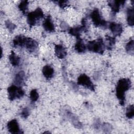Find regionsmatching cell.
Masks as SVG:
<instances>
[{
    "label": "cell",
    "mask_w": 134,
    "mask_h": 134,
    "mask_svg": "<svg viewBox=\"0 0 134 134\" xmlns=\"http://www.w3.org/2000/svg\"><path fill=\"white\" fill-rule=\"evenodd\" d=\"M57 3L60 7L63 8H65L68 5V1H57Z\"/></svg>",
    "instance_id": "28"
},
{
    "label": "cell",
    "mask_w": 134,
    "mask_h": 134,
    "mask_svg": "<svg viewBox=\"0 0 134 134\" xmlns=\"http://www.w3.org/2000/svg\"><path fill=\"white\" fill-rule=\"evenodd\" d=\"M125 3V1H109L108 5L111 9L112 13L115 15L119 11L120 7L124 5Z\"/></svg>",
    "instance_id": "10"
},
{
    "label": "cell",
    "mask_w": 134,
    "mask_h": 134,
    "mask_svg": "<svg viewBox=\"0 0 134 134\" xmlns=\"http://www.w3.org/2000/svg\"><path fill=\"white\" fill-rule=\"evenodd\" d=\"M126 116L129 118L131 119L134 116V106L133 105H129L126 109Z\"/></svg>",
    "instance_id": "24"
},
{
    "label": "cell",
    "mask_w": 134,
    "mask_h": 134,
    "mask_svg": "<svg viewBox=\"0 0 134 134\" xmlns=\"http://www.w3.org/2000/svg\"><path fill=\"white\" fill-rule=\"evenodd\" d=\"M7 128L9 132L13 134H20L23 132L21 130L17 120L15 119H12L8 122Z\"/></svg>",
    "instance_id": "7"
},
{
    "label": "cell",
    "mask_w": 134,
    "mask_h": 134,
    "mask_svg": "<svg viewBox=\"0 0 134 134\" xmlns=\"http://www.w3.org/2000/svg\"><path fill=\"white\" fill-rule=\"evenodd\" d=\"M75 50L78 53H84L86 50V45L84 43L81 38L78 39L74 46Z\"/></svg>",
    "instance_id": "17"
},
{
    "label": "cell",
    "mask_w": 134,
    "mask_h": 134,
    "mask_svg": "<svg viewBox=\"0 0 134 134\" xmlns=\"http://www.w3.org/2000/svg\"><path fill=\"white\" fill-rule=\"evenodd\" d=\"M105 43L102 38H98L96 40L89 41L86 44V49L89 51L99 53L103 54L105 49Z\"/></svg>",
    "instance_id": "2"
},
{
    "label": "cell",
    "mask_w": 134,
    "mask_h": 134,
    "mask_svg": "<svg viewBox=\"0 0 134 134\" xmlns=\"http://www.w3.org/2000/svg\"><path fill=\"white\" fill-rule=\"evenodd\" d=\"M8 58L10 64L13 66H18L19 65L20 59L18 55L16 54V53L14 51H11Z\"/></svg>",
    "instance_id": "18"
},
{
    "label": "cell",
    "mask_w": 134,
    "mask_h": 134,
    "mask_svg": "<svg viewBox=\"0 0 134 134\" xmlns=\"http://www.w3.org/2000/svg\"><path fill=\"white\" fill-rule=\"evenodd\" d=\"M28 1H22L18 5L19 9L24 14H26L28 9Z\"/></svg>",
    "instance_id": "21"
},
{
    "label": "cell",
    "mask_w": 134,
    "mask_h": 134,
    "mask_svg": "<svg viewBox=\"0 0 134 134\" xmlns=\"http://www.w3.org/2000/svg\"><path fill=\"white\" fill-rule=\"evenodd\" d=\"M108 27L114 35V37L120 36L123 30L122 25L115 22L110 23L108 25Z\"/></svg>",
    "instance_id": "9"
},
{
    "label": "cell",
    "mask_w": 134,
    "mask_h": 134,
    "mask_svg": "<svg viewBox=\"0 0 134 134\" xmlns=\"http://www.w3.org/2000/svg\"><path fill=\"white\" fill-rule=\"evenodd\" d=\"M39 93L36 89H33L32 90L29 94V97L32 103L36 102L39 98Z\"/></svg>",
    "instance_id": "23"
},
{
    "label": "cell",
    "mask_w": 134,
    "mask_h": 134,
    "mask_svg": "<svg viewBox=\"0 0 134 134\" xmlns=\"http://www.w3.org/2000/svg\"><path fill=\"white\" fill-rule=\"evenodd\" d=\"M102 127L103 131L105 132H110L113 129L111 125L108 123H104L102 125Z\"/></svg>",
    "instance_id": "27"
},
{
    "label": "cell",
    "mask_w": 134,
    "mask_h": 134,
    "mask_svg": "<svg viewBox=\"0 0 134 134\" xmlns=\"http://www.w3.org/2000/svg\"><path fill=\"white\" fill-rule=\"evenodd\" d=\"M30 115V110L28 107L23 108L20 113V116L23 118H27Z\"/></svg>",
    "instance_id": "26"
},
{
    "label": "cell",
    "mask_w": 134,
    "mask_h": 134,
    "mask_svg": "<svg viewBox=\"0 0 134 134\" xmlns=\"http://www.w3.org/2000/svg\"><path fill=\"white\" fill-rule=\"evenodd\" d=\"M126 50L127 53L133 55L134 53V42L133 40H130L126 45Z\"/></svg>",
    "instance_id": "22"
},
{
    "label": "cell",
    "mask_w": 134,
    "mask_h": 134,
    "mask_svg": "<svg viewBox=\"0 0 134 134\" xmlns=\"http://www.w3.org/2000/svg\"><path fill=\"white\" fill-rule=\"evenodd\" d=\"M54 52L55 55L60 59L64 58L67 55L66 50L62 44H56L55 46Z\"/></svg>",
    "instance_id": "11"
},
{
    "label": "cell",
    "mask_w": 134,
    "mask_h": 134,
    "mask_svg": "<svg viewBox=\"0 0 134 134\" xmlns=\"http://www.w3.org/2000/svg\"><path fill=\"white\" fill-rule=\"evenodd\" d=\"M60 27L63 30H69L70 27H69L68 25L64 21H62L60 24Z\"/></svg>",
    "instance_id": "29"
},
{
    "label": "cell",
    "mask_w": 134,
    "mask_h": 134,
    "mask_svg": "<svg viewBox=\"0 0 134 134\" xmlns=\"http://www.w3.org/2000/svg\"><path fill=\"white\" fill-rule=\"evenodd\" d=\"M8 98L10 100H14L23 97L25 95V91L21 87L13 84L9 86L7 90Z\"/></svg>",
    "instance_id": "5"
},
{
    "label": "cell",
    "mask_w": 134,
    "mask_h": 134,
    "mask_svg": "<svg viewBox=\"0 0 134 134\" xmlns=\"http://www.w3.org/2000/svg\"><path fill=\"white\" fill-rule=\"evenodd\" d=\"M44 17L42 10L40 8H37L34 11L29 13L27 16V22L28 25L32 27L36 25L37 21Z\"/></svg>",
    "instance_id": "4"
},
{
    "label": "cell",
    "mask_w": 134,
    "mask_h": 134,
    "mask_svg": "<svg viewBox=\"0 0 134 134\" xmlns=\"http://www.w3.org/2000/svg\"><path fill=\"white\" fill-rule=\"evenodd\" d=\"M42 73L43 75L46 79L49 80L53 76L54 71L53 68L51 66L49 65H46L43 67L42 70Z\"/></svg>",
    "instance_id": "14"
},
{
    "label": "cell",
    "mask_w": 134,
    "mask_h": 134,
    "mask_svg": "<svg viewBox=\"0 0 134 134\" xmlns=\"http://www.w3.org/2000/svg\"><path fill=\"white\" fill-rule=\"evenodd\" d=\"M82 31H85L83 27L82 26H81L70 28L68 30V32L70 35L76 37V39H78L81 38L80 35Z\"/></svg>",
    "instance_id": "15"
},
{
    "label": "cell",
    "mask_w": 134,
    "mask_h": 134,
    "mask_svg": "<svg viewBox=\"0 0 134 134\" xmlns=\"http://www.w3.org/2000/svg\"><path fill=\"white\" fill-rule=\"evenodd\" d=\"M43 27L45 30L47 31L52 32L55 30L54 25L52 20L50 16H48L44 19L43 23Z\"/></svg>",
    "instance_id": "12"
},
{
    "label": "cell",
    "mask_w": 134,
    "mask_h": 134,
    "mask_svg": "<svg viewBox=\"0 0 134 134\" xmlns=\"http://www.w3.org/2000/svg\"><path fill=\"white\" fill-rule=\"evenodd\" d=\"M100 122L99 121H98L97 120H96V121H95L94 123V127L96 129H98L100 127Z\"/></svg>",
    "instance_id": "30"
},
{
    "label": "cell",
    "mask_w": 134,
    "mask_h": 134,
    "mask_svg": "<svg viewBox=\"0 0 134 134\" xmlns=\"http://www.w3.org/2000/svg\"><path fill=\"white\" fill-rule=\"evenodd\" d=\"M25 81V73L23 71H20L16 73L15 76L14 84L18 86H21L24 84Z\"/></svg>",
    "instance_id": "13"
},
{
    "label": "cell",
    "mask_w": 134,
    "mask_h": 134,
    "mask_svg": "<svg viewBox=\"0 0 134 134\" xmlns=\"http://www.w3.org/2000/svg\"><path fill=\"white\" fill-rule=\"evenodd\" d=\"M66 116L70 120V121L72 122V124L76 128L80 129L82 127V125L80 120L78 119L77 117H75L72 113L71 112H66Z\"/></svg>",
    "instance_id": "16"
},
{
    "label": "cell",
    "mask_w": 134,
    "mask_h": 134,
    "mask_svg": "<svg viewBox=\"0 0 134 134\" xmlns=\"http://www.w3.org/2000/svg\"><path fill=\"white\" fill-rule=\"evenodd\" d=\"M133 7L128 8L127 10V21L128 25L132 26L134 24L133 21Z\"/></svg>",
    "instance_id": "19"
},
{
    "label": "cell",
    "mask_w": 134,
    "mask_h": 134,
    "mask_svg": "<svg viewBox=\"0 0 134 134\" xmlns=\"http://www.w3.org/2000/svg\"><path fill=\"white\" fill-rule=\"evenodd\" d=\"M77 84L86 87L92 91H95V86L91 79L85 74L80 75L77 79Z\"/></svg>",
    "instance_id": "6"
},
{
    "label": "cell",
    "mask_w": 134,
    "mask_h": 134,
    "mask_svg": "<svg viewBox=\"0 0 134 134\" xmlns=\"http://www.w3.org/2000/svg\"><path fill=\"white\" fill-rule=\"evenodd\" d=\"M5 25L10 32H13L15 28L16 27V26L14 23L8 20L5 21Z\"/></svg>",
    "instance_id": "25"
},
{
    "label": "cell",
    "mask_w": 134,
    "mask_h": 134,
    "mask_svg": "<svg viewBox=\"0 0 134 134\" xmlns=\"http://www.w3.org/2000/svg\"><path fill=\"white\" fill-rule=\"evenodd\" d=\"M131 86V83L129 79L122 78L119 79L116 87V95L119 104L124 106L125 103V93L129 90Z\"/></svg>",
    "instance_id": "1"
},
{
    "label": "cell",
    "mask_w": 134,
    "mask_h": 134,
    "mask_svg": "<svg viewBox=\"0 0 134 134\" xmlns=\"http://www.w3.org/2000/svg\"><path fill=\"white\" fill-rule=\"evenodd\" d=\"M92 21L96 27L106 28L108 25L107 22L103 18L100 12L97 8L94 9L90 14Z\"/></svg>",
    "instance_id": "3"
},
{
    "label": "cell",
    "mask_w": 134,
    "mask_h": 134,
    "mask_svg": "<svg viewBox=\"0 0 134 134\" xmlns=\"http://www.w3.org/2000/svg\"><path fill=\"white\" fill-rule=\"evenodd\" d=\"M38 47V43L35 40L26 37L23 47L26 48L30 52H34L37 50Z\"/></svg>",
    "instance_id": "8"
},
{
    "label": "cell",
    "mask_w": 134,
    "mask_h": 134,
    "mask_svg": "<svg viewBox=\"0 0 134 134\" xmlns=\"http://www.w3.org/2000/svg\"><path fill=\"white\" fill-rule=\"evenodd\" d=\"M106 48L108 50H111L115 44L116 39L115 38L110 37V36H106Z\"/></svg>",
    "instance_id": "20"
}]
</instances>
